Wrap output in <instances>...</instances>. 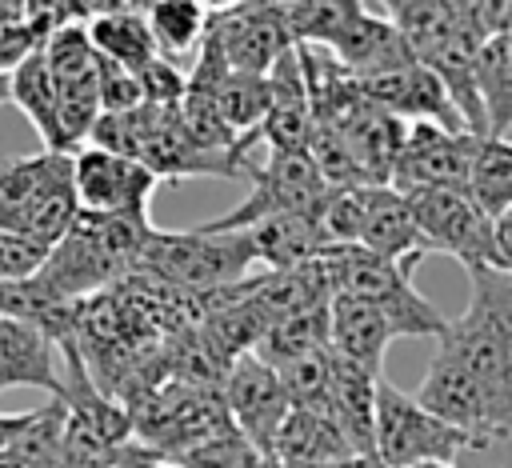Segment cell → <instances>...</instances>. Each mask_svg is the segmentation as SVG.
I'll list each match as a JSON object with an SVG mask.
<instances>
[{
	"mask_svg": "<svg viewBox=\"0 0 512 468\" xmlns=\"http://www.w3.org/2000/svg\"><path fill=\"white\" fill-rule=\"evenodd\" d=\"M468 280L472 300L436 340V352L460 364L512 412V276L500 268H472Z\"/></svg>",
	"mask_w": 512,
	"mask_h": 468,
	"instance_id": "cell-1",
	"label": "cell"
},
{
	"mask_svg": "<svg viewBox=\"0 0 512 468\" xmlns=\"http://www.w3.org/2000/svg\"><path fill=\"white\" fill-rule=\"evenodd\" d=\"M252 264L256 252L248 232H208L204 224H196L184 232L156 228L136 272L192 296H212L244 284L252 276Z\"/></svg>",
	"mask_w": 512,
	"mask_h": 468,
	"instance_id": "cell-2",
	"label": "cell"
},
{
	"mask_svg": "<svg viewBox=\"0 0 512 468\" xmlns=\"http://www.w3.org/2000/svg\"><path fill=\"white\" fill-rule=\"evenodd\" d=\"M328 276H332V296H352L364 300L372 308H380L396 336H444L448 332V316H440V308H432V300H424L412 284V272L360 248V244H340L328 248Z\"/></svg>",
	"mask_w": 512,
	"mask_h": 468,
	"instance_id": "cell-3",
	"label": "cell"
},
{
	"mask_svg": "<svg viewBox=\"0 0 512 468\" xmlns=\"http://www.w3.org/2000/svg\"><path fill=\"white\" fill-rule=\"evenodd\" d=\"M464 452H476L468 432L432 416L416 400V392H400L396 384L380 380V388H376V460L384 468L456 464V456H464Z\"/></svg>",
	"mask_w": 512,
	"mask_h": 468,
	"instance_id": "cell-4",
	"label": "cell"
},
{
	"mask_svg": "<svg viewBox=\"0 0 512 468\" xmlns=\"http://www.w3.org/2000/svg\"><path fill=\"white\" fill-rule=\"evenodd\" d=\"M252 192L224 216L204 220L208 232H244L260 220L288 212H320L332 196V184L320 176L308 152H268L260 168H252Z\"/></svg>",
	"mask_w": 512,
	"mask_h": 468,
	"instance_id": "cell-5",
	"label": "cell"
},
{
	"mask_svg": "<svg viewBox=\"0 0 512 468\" xmlns=\"http://www.w3.org/2000/svg\"><path fill=\"white\" fill-rule=\"evenodd\" d=\"M428 252L456 256L468 272L496 268V220L460 188H416L404 192Z\"/></svg>",
	"mask_w": 512,
	"mask_h": 468,
	"instance_id": "cell-6",
	"label": "cell"
},
{
	"mask_svg": "<svg viewBox=\"0 0 512 468\" xmlns=\"http://www.w3.org/2000/svg\"><path fill=\"white\" fill-rule=\"evenodd\" d=\"M44 60L52 68L56 92H60V124H64V148L72 152L80 140L92 136L96 120L104 116L100 104V80H104V60L88 40L84 20H68L52 32Z\"/></svg>",
	"mask_w": 512,
	"mask_h": 468,
	"instance_id": "cell-7",
	"label": "cell"
},
{
	"mask_svg": "<svg viewBox=\"0 0 512 468\" xmlns=\"http://www.w3.org/2000/svg\"><path fill=\"white\" fill-rule=\"evenodd\" d=\"M224 408L232 416V428L260 452L272 460V448H276V436L292 412V400H288V388H284V376L280 368H272L268 360H260L256 352L232 360L224 384Z\"/></svg>",
	"mask_w": 512,
	"mask_h": 468,
	"instance_id": "cell-8",
	"label": "cell"
},
{
	"mask_svg": "<svg viewBox=\"0 0 512 468\" xmlns=\"http://www.w3.org/2000/svg\"><path fill=\"white\" fill-rule=\"evenodd\" d=\"M148 172H156V180H188V176H252L248 160L240 156H224V152H208L184 124L180 108H156L144 104V140H140V156H136Z\"/></svg>",
	"mask_w": 512,
	"mask_h": 468,
	"instance_id": "cell-9",
	"label": "cell"
},
{
	"mask_svg": "<svg viewBox=\"0 0 512 468\" xmlns=\"http://www.w3.org/2000/svg\"><path fill=\"white\" fill-rule=\"evenodd\" d=\"M484 136L468 128H444V124H408L392 188L416 192V188H460L468 192L472 160Z\"/></svg>",
	"mask_w": 512,
	"mask_h": 468,
	"instance_id": "cell-10",
	"label": "cell"
},
{
	"mask_svg": "<svg viewBox=\"0 0 512 468\" xmlns=\"http://www.w3.org/2000/svg\"><path fill=\"white\" fill-rule=\"evenodd\" d=\"M208 40L220 44V52L232 64V72H252V76H268L296 48V40L284 28L276 4H224V8H212Z\"/></svg>",
	"mask_w": 512,
	"mask_h": 468,
	"instance_id": "cell-11",
	"label": "cell"
},
{
	"mask_svg": "<svg viewBox=\"0 0 512 468\" xmlns=\"http://www.w3.org/2000/svg\"><path fill=\"white\" fill-rule=\"evenodd\" d=\"M156 184H160L156 172H148L132 156H116L92 144L76 152V196H80V208L92 216L148 212Z\"/></svg>",
	"mask_w": 512,
	"mask_h": 468,
	"instance_id": "cell-12",
	"label": "cell"
},
{
	"mask_svg": "<svg viewBox=\"0 0 512 468\" xmlns=\"http://www.w3.org/2000/svg\"><path fill=\"white\" fill-rule=\"evenodd\" d=\"M44 388L52 400L64 396V352L32 320L0 316V392Z\"/></svg>",
	"mask_w": 512,
	"mask_h": 468,
	"instance_id": "cell-13",
	"label": "cell"
},
{
	"mask_svg": "<svg viewBox=\"0 0 512 468\" xmlns=\"http://www.w3.org/2000/svg\"><path fill=\"white\" fill-rule=\"evenodd\" d=\"M360 92L388 108L392 116L408 120V124H444V128H464L444 80L424 68L420 60L408 64V68H396V72H384V76H372V80H360Z\"/></svg>",
	"mask_w": 512,
	"mask_h": 468,
	"instance_id": "cell-14",
	"label": "cell"
},
{
	"mask_svg": "<svg viewBox=\"0 0 512 468\" xmlns=\"http://www.w3.org/2000/svg\"><path fill=\"white\" fill-rule=\"evenodd\" d=\"M332 124L344 132V140H348V148H352L364 180L368 184H392L396 160H400V148H404V136H408V120L392 116L388 108L372 104L360 92V100L340 120H332Z\"/></svg>",
	"mask_w": 512,
	"mask_h": 468,
	"instance_id": "cell-15",
	"label": "cell"
},
{
	"mask_svg": "<svg viewBox=\"0 0 512 468\" xmlns=\"http://www.w3.org/2000/svg\"><path fill=\"white\" fill-rule=\"evenodd\" d=\"M244 292L256 304V312L264 316V324L276 328V324H284L292 316H304V312H316V308H328L332 304L328 260L320 256V260L300 264V268L248 276L244 280Z\"/></svg>",
	"mask_w": 512,
	"mask_h": 468,
	"instance_id": "cell-16",
	"label": "cell"
},
{
	"mask_svg": "<svg viewBox=\"0 0 512 468\" xmlns=\"http://www.w3.org/2000/svg\"><path fill=\"white\" fill-rule=\"evenodd\" d=\"M360 248L400 264V268H416L420 256H428V244L420 236V224L412 216V204L400 188L392 184H372L368 188V204H364V224H360Z\"/></svg>",
	"mask_w": 512,
	"mask_h": 468,
	"instance_id": "cell-17",
	"label": "cell"
},
{
	"mask_svg": "<svg viewBox=\"0 0 512 468\" xmlns=\"http://www.w3.org/2000/svg\"><path fill=\"white\" fill-rule=\"evenodd\" d=\"M268 84H272V104H268V116L260 124V140L268 144V152H308V140H312V96H308L300 48H292L268 72Z\"/></svg>",
	"mask_w": 512,
	"mask_h": 468,
	"instance_id": "cell-18",
	"label": "cell"
},
{
	"mask_svg": "<svg viewBox=\"0 0 512 468\" xmlns=\"http://www.w3.org/2000/svg\"><path fill=\"white\" fill-rule=\"evenodd\" d=\"M84 28H88V40L100 52V60L128 68L136 76L160 56L156 36L144 16V4H104L100 0V4H92V16Z\"/></svg>",
	"mask_w": 512,
	"mask_h": 468,
	"instance_id": "cell-19",
	"label": "cell"
},
{
	"mask_svg": "<svg viewBox=\"0 0 512 468\" xmlns=\"http://www.w3.org/2000/svg\"><path fill=\"white\" fill-rule=\"evenodd\" d=\"M244 232L252 236L256 264H264V272H284V268L312 264V260L328 256V248H332V240L320 224V212L272 216V220H260Z\"/></svg>",
	"mask_w": 512,
	"mask_h": 468,
	"instance_id": "cell-20",
	"label": "cell"
},
{
	"mask_svg": "<svg viewBox=\"0 0 512 468\" xmlns=\"http://www.w3.org/2000/svg\"><path fill=\"white\" fill-rule=\"evenodd\" d=\"M392 340H396V328L380 308L352 300V296H332V352L340 360L380 380L384 352Z\"/></svg>",
	"mask_w": 512,
	"mask_h": 468,
	"instance_id": "cell-21",
	"label": "cell"
},
{
	"mask_svg": "<svg viewBox=\"0 0 512 468\" xmlns=\"http://www.w3.org/2000/svg\"><path fill=\"white\" fill-rule=\"evenodd\" d=\"M348 460H360L348 436L328 416H316L304 408L288 412L276 436V448H272V464L280 468H340Z\"/></svg>",
	"mask_w": 512,
	"mask_h": 468,
	"instance_id": "cell-22",
	"label": "cell"
},
{
	"mask_svg": "<svg viewBox=\"0 0 512 468\" xmlns=\"http://www.w3.org/2000/svg\"><path fill=\"white\" fill-rule=\"evenodd\" d=\"M64 464H68V408L64 400H48L28 412L0 468H64Z\"/></svg>",
	"mask_w": 512,
	"mask_h": 468,
	"instance_id": "cell-23",
	"label": "cell"
},
{
	"mask_svg": "<svg viewBox=\"0 0 512 468\" xmlns=\"http://www.w3.org/2000/svg\"><path fill=\"white\" fill-rule=\"evenodd\" d=\"M12 104L28 116V124L44 140V152H68L64 148V124H60V92H56V80H52L44 52L12 72Z\"/></svg>",
	"mask_w": 512,
	"mask_h": 468,
	"instance_id": "cell-24",
	"label": "cell"
},
{
	"mask_svg": "<svg viewBox=\"0 0 512 468\" xmlns=\"http://www.w3.org/2000/svg\"><path fill=\"white\" fill-rule=\"evenodd\" d=\"M476 84H480V104L488 116V136L508 140L512 128V32H496L480 48L476 64Z\"/></svg>",
	"mask_w": 512,
	"mask_h": 468,
	"instance_id": "cell-25",
	"label": "cell"
},
{
	"mask_svg": "<svg viewBox=\"0 0 512 468\" xmlns=\"http://www.w3.org/2000/svg\"><path fill=\"white\" fill-rule=\"evenodd\" d=\"M328 348H332V304L268 328L256 356L268 360L272 368H288V364H296L304 356H316V352H328Z\"/></svg>",
	"mask_w": 512,
	"mask_h": 468,
	"instance_id": "cell-26",
	"label": "cell"
},
{
	"mask_svg": "<svg viewBox=\"0 0 512 468\" xmlns=\"http://www.w3.org/2000/svg\"><path fill=\"white\" fill-rule=\"evenodd\" d=\"M148 28L156 36V48L168 56H184V52H200L204 36H208V20H212V4L204 0H152L144 4Z\"/></svg>",
	"mask_w": 512,
	"mask_h": 468,
	"instance_id": "cell-27",
	"label": "cell"
},
{
	"mask_svg": "<svg viewBox=\"0 0 512 468\" xmlns=\"http://www.w3.org/2000/svg\"><path fill=\"white\" fill-rule=\"evenodd\" d=\"M468 196L492 216H508L512 212V140H496L484 136L472 160V176H468Z\"/></svg>",
	"mask_w": 512,
	"mask_h": 468,
	"instance_id": "cell-28",
	"label": "cell"
},
{
	"mask_svg": "<svg viewBox=\"0 0 512 468\" xmlns=\"http://www.w3.org/2000/svg\"><path fill=\"white\" fill-rule=\"evenodd\" d=\"M60 156L72 152H36V156H16L0 164V232H12L16 220L24 216V208L36 200V192L44 188V180L56 172Z\"/></svg>",
	"mask_w": 512,
	"mask_h": 468,
	"instance_id": "cell-29",
	"label": "cell"
},
{
	"mask_svg": "<svg viewBox=\"0 0 512 468\" xmlns=\"http://www.w3.org/2000/svg\"><path fill=\"white\" fill-rule=\"evenodd\" d=\"M216 100H220V112H224L228 128L240 136V144H244V152H248V148L260 140V124H264L268 104H272V84H268V76L232 72V76L220 84Z\"/></svg>",
	"mask_w": 512,
	"mask_h": 468,
	"instance_id": "cell-30",
	"label": "cell"
},
{
	"mask_svg": "<svg viewBox=\"0 0 512 468\" xmlns=\"http://www.w3.org/2000/svg\"><path fill=\"white\" fill-rule=\"evenodd\" d=\"M176 464H180V468H268L272 460L260 456V452L232 428V432H224V436H216V440L192 448V452L180 456Z\"/></svg>",
	"mask_w": 512,
	"mask_h": 468,
	"instance_id": "cell-31",
	"label": "cell"
},
{
	"mask_svg": "<svg viewBox=\"0 0 512 468\" xmlns=\"http://www.w3.org/2000/svg\"><path fill=\"white\" fill-rule=\"evenodd\" d=\"M52 248L20 236V232H0V284H28L40 276V268L48 264Z\"/></svg>",
	"mask_w": 512,
	"mask_h": 468,
	"instance_id": "cell-32",
	"label": "cell"
},
{
	"mask_svg": "<svg viewBox=\"0 0 512 468\" xmlns=\"http://www.w3.org/2000/svg\"><path fill=\"white\" fill-rule=\"evenodd\" d=\"M140 88H144V104L156 108H180L188 96V72H180L172 60L156 56L144 72H140Z\"/></svg>",
	"mask_w": 512,
	"mask_h": 468,
	"instance_id": "cell-33",
	"label": "cell"
},
{
	"mask_svg": "<svg viewBox=\"0 0 512 468\" xmlns=\"http://www.w3.org/2000/svg\"><path fill=\"white\" fill-rule=\"evenodd\" d=\"M100 104L104 112H132V108H144V88H140V76L128 72V68H116L104 60V80H100Z\"/></svg>",
	"mask_w": 512,
	"mask_h": 468,
	"instance_id": "cell-34",
	"label": "cell"
},
{
	"mask_svg": "<svg viewBox=\"0 0 512 468\" xmlns=\"http://www.w3.org/2000/svg\"><path fill=\"white\" fill-rule=\"evenodd\" d=\"M496 268L512 276V212L496 220Z\"/></svg>",
	"mask_w": 512,
	"mask_h": 468,
	"instance_id": "cell-35",
	"label": "cell"
},
{
	"mask_svg": "<svg viewBox=\"0 0 512 468\" xmlns=\"http://www.w3.org/2000/svg\"><path fill=\"white\" fill-rule=\"evenodd\" d=\"M24 420H28V412H4V416H0V460H4L8 444L16 440V432L24 428Z\"/></svg>",
	"mask_w": 512,
	"mask_h": 468,
	"instance_id": "cell-36",
	"label": "cell"
},
{
	"mask_svg": "<svg viewBox=\"0 0 512 468\" xmlns=\"http://www.w3.org/2000/svg\"><path fill=\"white\" fill-rule=\"evenodd\" d=\"M12 100V76H0V104Z\"/></svg>",
	"mask_w": 512,
	"mask_h": 468,
	"instance_id": "cell-37",
	"label": "cell"
},
{
	"mask_svg": "<svg viewBox=\"0 0 512 468\" xmlns=\"http://www.w3.org/2000/svg\"><path fill=\"white\" fill-rule=\"evenodd\" d=\"M412 468H456V464H412Z\"/></svg>",
	"mask_w": 512,
	"mask_h": 468,
	"instance_id": "cell-38",
	"label": "cell"
},
{
	"mask_svg": "<svg viewBox=\"0 0 512 468\" xmlns=\"http://www.w3.org/2000/svg\"><path fill=\"white\" fill-rule=\"evenodd\" d=\"M156 468H180V464H156Z\"/></svg>",
	"mask_w": 512,
	"mask_h": 468,
	"instance_id": "cell-39",
	"label": "cell"
},
{
	"mask_svg": "<svg viewBox=\"0 0 512 468\" xmlns=\"http://www.w3.org/2000/svg\"><path fill=\"white\" fill-rule=\"evenodd\" d=\"M0 12H4V4H0Z\"/></svg>",
	"mask_w": 512,
	"mask_h": 468,
	"instance_id": "cell-40",
	"label": "cell"
}]
</instances>
